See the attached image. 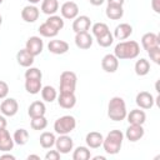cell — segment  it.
<instances>
[{
	"instance_id": "6da1fadb",
	"label": "cell",
	"mask_w": 160,
	"mask_h": 160,
	"mask_svg": "<svg viewBox=\"0 0 160 160\" xmlns=\"http://www.w3.org/2000/svg\"><path fill=\"white\" fill-rule=\"evenodd\" d=\"M140 54V45L135 40L120 41L114 49V55L119 60H132Z\"/></svg>"
},
{
	"instance_id": "7a4b0ae2",
	"label": "cell",
	"mask_w": 160,
	"mask_h": 160,
	"mask_svg": "<svg viewBox=\"0 0 160 160\" xmlns=\"http://www.w3.org/2000/svg\"><path fill=\"white\" fill-rule=\"evenodd\" d=\"M122 141H124V132L121 130H111L102 140V148L104 151L109 155H116L122 146Z\"/></svg>"
},
{
	"instance_id": "3957f363",
	"label": "cell",
	"mask_w": 160,
	"mask_h": 160,
	"mask_svg": "<svg viewBox=\"0 0 160 160\" xmlns=\"http://www.w3.org/2000/svg\"><path fill=\"white\" fill-rule=\"evenodd\" d=\"M128 110H126V104L122 98L120 96H114L110 99L108 104V116L112 121H122L126 118Z\"/></svg>"
},
{
	"instance_id": "277c9868",
	"label": "cell",
	"mask_w": 160,
	"mask_h": 160,
	"mask_svg": "<svg viewBox=\"0 0 160 160\" xmlns=\"http://www.w3.org/2000/svg\"><path fill=\"white\" fill-rule=\"evenodd\" d=\"M76 128V120L71 115H64L55 120L54 122V130L59 135H66L70 134Z\"/></svg>"
},
{
	"instance_id": "5b68a950",
	"label": "cell",
	"mask_w": 160,
	"mask_h": 160,
	"mask_svg": "<svg viewBox=\"0 0 160 160\" xmlns=\"http://www.w3.org/2000/svg\"><path fill=\"white\" fill-rule=\"evenodd\" d=\"M76 81H78V78L74 71H70V70L62 71L60 75V85H59L60 92H75Z\"/></svg>"
},
{
	"instance_id": "8992f818",
	"label": "cell",
	"mask_w": 160,
	"mask_h": 160,
	"mask_svg": "<svg viewBox=\"0 0 160 160\" xmlns=\"http://www.w3.org/2000/svg\"><path fill=\"white\" fill-rule=\"evenodd\" d=\"M25 49L32 55V56H38L42 52L44 49V41L41 40L40 36H30L26 40L25 44Z\"/></svg>"
},
{
	"instance_id": "52a82bcc",
	"label": "cell",
	"mask_w": 160,
	"mask_h": 160,
	"mask_svg": "<svg viewBox=\"0 0 160 160\" xmlns=\"http://www.w3.org/2000/svg\"><path fill=\"white\" fill-rule=\"evenodd\" d=\"M19 110V104L14 98H5L0 105V111L4 116H14Z\"/></svg>"
},
{
	"instance_id": "ba28073f",
	"label": "cell",
	"mask_w": 160,
	"mask_h": 160,
	"mask_svg": "<svg viewBox=\"0 0 160 160\" xmlns=\"http://www.w3.org/2000/svg\"><path fill=\"white\" fill-rule=\"evenodd\" d=\"M135 102L136 105L142 109V110H149L154 106V102H155V99L154 96L148 92V91H140L136 94V98H135Z\"/></svg>"
},
{
	"instance_id": "9c48e42d",
	"label": "cell",
	"mask_w": 160,
	"mask_h": 160,
	"mask_svg": "<svg viewBox=\"0 0 160 160\" xmlns=\"http://www.w3.org/2000/svg\"><path fill=\"white\" fill-rule=\"evenodd\" d=\"M55 146L60 154H69L74 148V141L68 134L59 135V138L55 140Z\"/></svg>"
},
{
	"instance_id": "30bf717a",
	"label": "cell",
	"mask_w": 160,
	"mask_h": 160,
	"mask_svg": "<svg viewBox=\"0 0 160 160\" xmlns=\"http://www.w3.org/2000/svg\"><path fill=\"white\" fill-rule=\"evenodd\" d=\"M60 12H61V16L64 19H68V20H74L78 15H79V6L76 2L74 1H66L61 5L60 8Z\"/></svg>"
},
{
	"instance_id": "8fae6325",
	"label": "cell",
	"mask_w": 160,
	"mask_h": 160,
	"mask_svg": "<svg viewBox=\"0 0 160 160\" xmlns=\"http://www.w3.org/2000/svg\"><path fill=\"white\" fill-rule=\"evenodd\" d=\"M145 134V130L142 128V125H132V124H129V128L126 129L125 131V138L131 141V142H136L139 141Z\"/></svg>"
},
{
	"instance_id": "7c38bea8",
	"label": "cell",
	"mask_w": 160,
	"mask_h": 160,
	"mask_svg": "<svg viewBox=\"0 0 160 160\" xmlns=\"http://www.w3.org/2000/svg\"><path fill=\"white\" fill-rule=\"evenodd\" d=\"M39 15H40V10L31 4L24 6L21 10V19L25 22H35L39 19Z\"/></svg>"
},
{
	"instance_id": "4fadbf2b",
	"label": "cell",
	"mask_w": 160,
	"mask_h": 160,
	"mask_svg": "<svg viewBox=\"0 0 160 160\" xmlns=\"http://www.w3.org/2000/svg\"><path fill=\"white\" fill-rule=\"evenodd\" d=\"M101 68L105 72H115L119 68V59L114 54H106L101 60Z\"/></svg>"
},
{
	"instance_id": "5bb4252c",
	"label": "cell",
	"mask_w": 160,
	"mask_h": 160,
	"mask_svg": "<svg viewBox=\"0 0 160 160\" xmlns=\"http://www.w3.org/2000/svg\"><path fill=\"white\" fill-rule=\"evenodd\" d=\"M129 124L132 125H144V122L146 121V114L142 109H132L130 112L126 114V118Z\"/></svg>"
},
{
	"instance_id": "9a60e30c",
	"label": "cell",
	"mask_w": 160,
	"mask_h": 160,
	"mask_svg": "<svg viewBox=\"0 0 160 160\" xmlns=\"http://www.w3.org/2000/svg\"><path fill=\"white\" fill-rule=\"evenodd\" d=\"M14 144H15L14 139L10 135V132L6 130V128L0 129V151L6 152V151L12 150Z\"/></svg>"
},
{
	"instance_id": "2e32d148",
	"label": "cell",
	"mask_w": 160,
	"mask_h": 160,
	"mask_svg": "<svg viewBox=\"0 0 160 160\" xmlns=\"http://www.w3.org/2000/svg\"><path fill=\"white\" fill-rule=\"evenodd\" d=\"M75 45L81 49V50H86L90 49L92 45V36L88 32V31H82V32H76L75 35Z\"/></svg>"
},
{
	"instance_id": "e0dca14e",
	"label": "cell",
	"mask_w": 160,
	"mask_h": 160,
	"mask_svg": "<svg viewBox=\"0 0 160 160\" xmlns=\"http://www.w3.org/2000/svg\"><path fill=\"white\" fill-rule=\"evenodd\" d=\"M48 50L51 52V54H55V55H62L65 52H68L69 50V44L64 40H50L49 44H48Z\"/></svg>"
},
{
	"instance_id": "ac0fdd59",
	"label": "cell",
	"mask_w": 160,
	"mask_h": 160,
	"mask_svg": "<svg viewBox=\"0 0 160 160\" xmlns=\"http://www.w3.org/2000/svg\"><path fill=\"white\" fill-rule=\"evenodd\" d=\"M56 99L59 106L62 109H72L76 104L75 92H60V95Z\"/></svg>"
},
{
	"instance_id": "d6986e66",
	"label": "cell",
	"mask_w": 160,
	"mask_h": 160,
	"mask_svg": "<svg viewBox=\"0 0 160 160\" xmlns=\"http://www.w3.org/2000/svg\"><path fill=\"white\" fill-rule=\"evenodd\" d=\"M90 25H91V20L89 16L86 15H78L75 19H74V22H72V30L76 32H82V31H88L90 29Z\"/></svg>"
},
{
	"instance_id": "ffe728a7",
	"label": "cell",
	"mask_w": 160,
	"mask_h": 160,
	"mask_svg": "<svg viewBox=\"0 0 160 160\" xmlns=\"http://www.w3.org/2000/svg\"><path fill=\"white\" fill-rule=\"evenodd\" d=\"M131 34H132V26L128 22H121L115 28L112 36L114 39H118V40H125Z\"/></svg>"
},
{
	"instance_id": "44dd1931",
	"label": "cell",
	"mask_w": 160,
	"mask_h": 160,
	"mask_svg": "<svg viewBox=\"0 0 160 160\" xmlns=\"http://www.w3.org/2000/svg\"><path fill=\"white\" fill-rule=\"evenodd\" d=\"M141 45L148 51V50H150L152 48L160 46V38L155 32H146L141 38Z\"/></svg>"
},
{
	"instance_id": "7402d4cb",
	"label": "cell",
	"mask_w": 160,
	"mask_h": 160,
	"mask_svg": "<svg viewBox=\"0 0 160 160\" xmlns=\"http://www.w3.org/2000/svg\"><path fill=\"white\" fill-rule=\"evenodd\" d=\"M102 140H104V136L101 132H98V131H90L86 134V138H85V141H86V145L88 148L90 149H98L102 145Z\"/></svg>"
},
{
	"instance_id": "603a6c76",
	"label": "cell",
	"mask_w": 160,
	"mask_h": 160,
	"mask_svg": "<svg viewBox=\"0 0 160 160\" xmlns=\"http://www.w3.org/2000/svg\"><path fill=\"white\" fill-rule=\"evenodd\" d=\"M34 58L35 56H32L26 49H21L16 54V61L22 68H30L34 64Z\"/></svg>"
},
{
	"instance_id": "cb8c5ba5",
	"label": "cell",
	"mask_w": 160,
	"mask_h": 160,
	"mask_svg": "<svg viewBox=\"0 0 160 160\" xmlns=\"http://www.w3.org/2000/svg\"><path fill=\"white\" fill-rule=\"evenodd\" d=\"M46 112V106L42 101L36 100L34 102L30 104L29 109H28V115L30 118H36V116H44Z\"/></svg>"
},
{
	"instance_id": "d4e9b609",
	"label": "cell",
	"mask_w": 160,
	"mask_h": 160,
	"mask_svg": "<svg viewBox=\"0 0 160 160\" xmlns=\"http://www.w3.org/2000/svg\"><path fill=\"white\" fill-rule=\"evenodd\" d=\"M105 14L110 20H120L124 16V9L120 5H109L108 4Z\"/></svg>"
},
{
	"instance_id": "484cf974",
	"label": "cell",
	"mask_w": 160,
	"mask_h": 160,
	"mask_svg": "<svg viewBox=\"0 0 160 160\" xmlns=\"http://www.w3.org/2000/svg\"><path fill=\"white\" fill-rule=\"evenodd\" d=\"M41 80L40 79H25V90L31 94V95H36L41 91Z\"/></svg>"
},
{
	"instance_id": "4316f807",
	"label": "cell",
	"mask_w": 160,
	"mask_h": 160,
	"mask_svg": "<svg viewBox=\"0 0 160 160\" xmlns=\"http://www.w3.org/2000/svg\"><path fill=\"white\" fill-rule=\"evenodd\" d=\"M59 10V1L58 0H42L41 2V11L45 15H55Z\"/></svg>"
},
{
	"instance_id": "83f0119b",
	"label": "cell",
	"mask_w": 160,
	"mask_h": 160,
	"mask_svg": "<svg viewBox=\"0 0 160 160\" xmlns=\"http://www.w3.org/2000/svg\"><path fill=\"white\" fill-rule=\"evenodd\" d=\"M134 69H135V74H136V75H139V76H145V75H148L149 71H150V62H149V60L141 58V59H139V60L135 62Z\"/></svg>"
},
{
	"instance_id": "f1b7e54d",
	"label": "cell",
	"mask_w": 160,
	"mask_h": 160,
	"mask_svg": "<svg viewBox=\"0 0 160 160\" xmlns=\"http://www.w3.org/2000/svg\"><path fill=\"white\" fill-rule=\"evenodd\" d=\"M55 140H56V138H55L54 132H49V131H44L39 139L40 145L44 149H51L55 145Z\"/></svg>"
},
{
	"instance_id": "f546056e",
	"label": "cell",
	"mask_w": 160,
	"mask_h": 160,
	"mask_svg": "<svg viewBox=\"0 0 160 160\" xmlns=\"http://www.w3.org/2000/svg\"><path fill=\"white\" fill-rule=\"evenodd\" d=\"M40 92H41L42 100L46 101V102H52V101L56 100V98H58V91L55 90L54 86H50V85L42 86Z\"/></svg>"
},
{
	"instance_id": "4dcf8cb0",
	"label": "cell",
	"mask_w": 160,
	"mask_h": 160,
	"mask_svg": "<svg viewBox=\"0 0 160 160\" xmlns=\"http://www.w3.org/2000/svg\"><path fill=\"white\" fill-rule=\"evenodd\" d=\"M12 139H14L15 144L22 146L29 141V132H28L26 129H22V128L21 129H16L14 135H12Z\"/></svg>"
},
{
	"instance_id": "1f68e13d",
	"label": "cell",
	"mask_w": 160,
	"mask_h": 160,
	"mask_svg": "<svg viewBox=\"0 0 160 160\" xmlns=\"http://www.w3.org/2000/svg\"><path fill=\"white\" fill-rule=\"evenodd\" d=\"M39 32H40V35L41 36H44V38H55L56 35H58V30L56 29H54L50 24H48L46 21L45 22H42L40 26H39Z\"/></svg>"
},
{
	"instance_id": "d6a6232c",
	"label": "cell",
	"mask_w": 160,
	"mask_h": 160,
	"mask_svg": "<svg viewBox=\"0 0 160 160\" xmlns=\"http://www.w3.org/2000/svg\"><path fill=\"white\" fill-rule=\"evenodd\" d=\"M91 154L88 146H78L74 152H72V159L74 160H88L90 159Z\"/></svg>"
},
{
	"instance_id": "836d02e7",
	"label": "cell",
	"mask_w": 160,
	"mask_h": 160,
	"mask_svg": "<svg viewBox=\"0 0 160 160\" xmlns=\"http://www.w3.org/2000/svg\"><path fill=\"white\" fill-rule=\"evenodd\" d=\"M30 126L32 130H44L48 126V120L44 116H36V118H31L30 121Z\"/></svg>"
},
{
	"instance_id": "e575fe53",
	"label": "cell",
	"mask_w": 160,
	"mask_h": 160,
	"mask_svg": "<svg viewBox=\"0 0 160 160\" xmlns=\"http://www.w3.org/2000/svg\"><path fill=\"white\" fill-rule=\"evenodd\" d=\"M91 31H92V35H94L95 38H99V36L106 34V32L110 31V30H109V26H108L105 22H95V24L92 25V28H91Z\"/></svg>"
},
{
	"instance_id": "d590c367",
	"label": "cell",
	"mask_w": 160,
	"mask_h": 160,
	"mask_svg": "<svg viewBox=\"0 0 160 160\" xmlns=\"http://www.w3.org/2000/svg\"><path fill=\"white\" fill-rule=\"evenodd\" d=\"M96 42H98L99 46H101V48H109V46L114 42V36H112V34H111L110 31H108L106 34H104V35L96 38Z\"/></svg>"
},
{
	"instance_id": "8d00e7d4",
	"label": "cell",
	"mask_w": 160,
	"mask_h": 160,
	"mask_svg": "<svg viewBox=\"0 0 160 160\" xmlns=\"http://www.w3.org/2000/svg\"><path fill=\"white\" fill-rule=\"evenodd\" d=\"M46 22L50 24L54 29H56L58 31H60L62 28H64V20L61 16H58V15H50L48 19H46Z\"/></svg>"
},
{
	"instance_id": "74e56055",
	"label": "cell",
	"mask_w": 160,
	"mask_h": 160,
	"mask_svg": "<svg viewBox=\"0 0 160 160\" xmlns=\"http://www.w3.org/2000/svg\"><path fill=\"white\" fill-rule=\"evenodd\" d=\"M25 79H42V72L40 69L38 68H28V70L25 71Z\"/></svg>"
},
{
	"instance_id": "f35d334b",
	"label": "cell",
	"mask_w": 160,
	"mask_h": 160,
	"mask_svg": "<svg viewBox=\"0 0 160 160\" xmlns=\"http://www.w3.org/2000/svg\"><path fill=\"white\" fill-rule=\"evenodd\" d=\"M148 54L150 56V60H152L155 64H160V46L148 50Z\"/></svg>"
},
{
	"instance_id": "ab89813d",
	"label": "cell",
	"mask_w": 160,
	"mask_h": 160,
	"mask_svg": "<svg viewBox=\"0 0 160 160\" xmlns=\"http://www.w3.org/2000/svg\"><path fill=\"white\" fill-rule=\"evenodd\" d=\"M8 94H9V85L5 81L0 80V100L5 99L8 96Z\"/></svg>"
},
{
	"instance_id": "60d3db41",
	"label": "cell",
	"mask_w": 160,
	"mask_h": 160,
	"mask_svg": "<svg viewBox=\"0 0 160 160\" xmlns=\"http://www.w3.org/2000/svg\"><path fill=\"white\" fill-rule=\"evenodd\" d=\"M60 152L58 150H49L46 154H45V159L46 160H59L60 159Z\"/></svg>"
},
{
	"instance_id": "b9f144b4",
	"label": "cell",
	"mask_w": 160,
	"mask_h": 160,
	"mask_svg": "<svg viewBox=\"0 0 160 160\" xmlns=\"http://www.w3.org/2000/svg\"><path fill=\"white\" fill-rule=\"evenodd\" d=\"M151 8L156 14H160V0H151Z\"/></svg>"
},
{
	"instance_id": "7bdbcfd3",
	"label": "cell",
	"mask_w": 160,
	"mask_h": 160,
	"mask_svg": "<svg viewBox=\"0 0 160 160\" xmlns=\"http://www.w3.org/2000/svg\"><path fill=\"white\" fill-rule=\"evenodd\" d=\"M106 1L109 5H120V6H122L125 2V0H106Z\"/></svg>"
},
{
	"instance_id": "ee69618b",
	"label": "cell",
	"mask_w": 160,
	"mask_h": 160,
	"mask_svg": "<svg viewBox=\"0 0 160 160\" xmlns=\"http://www.w3.org/2000/svg\"><path fill=\"white\" fill-rule=\"evenodd\" d=\"M6 124H8L6 119H5V116L1 114V115H0V129H4V128H6Z\"/></svg>"
},
{
	"instance_id": "f6af8a7d",
	"label": "cell",
	"mask_w": 160,
	"mask_h": 160,
	"mask_svg": "<svg viewBox=\"0 0 160 160\" xmlns=\"http://www.w3.org/2000/svg\"><path fill=\"white\" fill-rule=\"evenodd\" d=\"M0 159H1V160H2V159H10V160H15V156H14V155H11V154H9V151H6V154L0 155Z\"/></svg>"
},
{
	"instance_id": "bcb514c9",
	"label": "cell",
	"mask_w": 160,
	"mask_h": 160,
	"mask_svg": "<svg viewBox=\"0 0 160 160\" xmlns=\"http://www.w3.org/2000/svg\"><path fill=\"white\" fill-rule=\"evenodd\" d=\"M89 1H90V4L94 5V6H100V5L104 4L105 0H89Z\"/></svg>"
},
{
	"instance_id": "7dc6e473",
	"label": "cell",
	"mask_w": 160,
	"mask_h": 160,
	"mask_svg": "<svg viewBox=\"0 0 160 160\" xmlns=\"http://www.w3.org/2000/svg\"><path fill=\"white\" fill-rule=\"evenodd\" d=\"M30 159H35V160H40V156H39V155H34V154H31V155H29V156H28V160H30Z\"/></svg>"
},
{
	"instance_id": "c3c4849f",
	"label": "cell",
	"mask_w": 160,
	"mask_h": 160,
	"mask_svg": "<svg viewBox=\"0 0 160 160\" xmlns=\"http://www.w3.org/2000/svg\"><path fill=\"white\" fill-rule=\"evenodd\" d=\"M28 1H29L31 5H35V4H39L41 0H28Z\"/></svg>"
},
{
	"instance_id": "681fc988",
	"label": "cell",
	"mask_w": 160,
	"mask_h": 160,
	"mask_svg": "<svg viewBox=\"0 0 160 160\" xmlns=\"http://www.w3.org/2000/svg\"><path fill=\"white\" fill-rule=\"evenodd\" d=\"M105 160V156H101V155H98V156H94V160Z\"/></svg>"
},
{
	"instance_id": "f907efd6",
	"label": "cell",
	"mask_w": 160,
	"mask_h": 160,
	"mask_svg": "<svg viewBox=\"0 0 160 160\" xmlns=\"http://www.w3.org/2000/svg\"><path fill=\"white\" fill-rule=\"evenodd\" d=\"M2 24V16H1V14H0V25Z\"/></svg>"
},
{
	"instance_id": "816d5d0a",
	"label": "cell",
	"mask_w": 160,
	"mask_h": 160,
	"mask_svg": "<svg viewBox=\"0 0 160 160\" xmlns=\"http://www.w3.org/2000/svg\"><path fill=\"white\" fill-rule=\"evenodd\" d=\"M2 1H4V0H0V4H2Z\"/></svg>"
}]
</instances>
